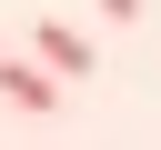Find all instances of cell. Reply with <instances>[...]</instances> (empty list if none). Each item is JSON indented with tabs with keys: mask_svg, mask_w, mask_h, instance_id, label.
<instances>
[{
	"mask_svg": "<svg viewBox=\"0 0 161 150\" xmlns=\"http://www.w3.org/2000/svg\"><path fill=\"white\" fill-rule=\"evenodd\" d=\"M30 50H40V70H60V80H80V70L101 60V50H91L80 30H60V20H40V30H30Z\"/></svg>",
	"mask_w": 161,
	"mask_h": 150,
	"instance_id": "1",
	"label": "cell"
},
{
	"mask_svg": "<svg viewBox=\"0 0 161 150\" xmlns=\"http://www.w3.org/2000/svg\"><path fill=\"white\" fill-rule=\"evenodd\" d=\"M0 100L50 110V100H60V70H40V60H20V50H10V60H0Z\"/></svg>",
	"mask_w": 161,
	"mask_h": 150,
	"instance_id": "2",
	"label": "cell"
},
{
	"mask_svg": "<svg viewBox=\"0 0 161 150\" xmlns=\"http://www.w3.org/2000/svg\"><path fill=\"white\" fill-rule=\"evenodd\" d=\"M101 10H111V20H141V0H101Z\"/></svg>",
	"mask_w": 161,
	"mask_h": 150,
	"instance_id": "3",
	"label": "cell"
}]
</instances>
